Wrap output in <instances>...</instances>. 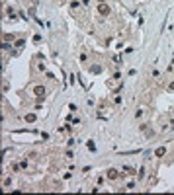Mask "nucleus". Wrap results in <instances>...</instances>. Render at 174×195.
Instances as JSON below:
<instances>
[{"mask_svg": "<svg viewBox=\"0 0 174 195\" xmlns=\"http://www.w3.org/2000/svg\"><path fill=\"white\" fill-rule=\"evenodd\" d=\"M98 12H100L102 16H108V14H110V8H108V4L100 2V6H98Z\"/></svg>", "mask_w": 174, "mask_h": 195, "instance_id": "nucleus-1", "label": "nucleus"}, {"mask_svg": "<svg viewBox=\"0 0 174 195\" xmlns=\"http://www.w3.org/2000/svg\"><path fill=\"white\" fill-rule=\"evenodd\" d=\"M33 92H35V96H37L39 99L45 96V88H43V86H35V88H33Z\"/></svg>", "mask_w": 174, "mask_h": 195, "instance_id": "nucleus-2", "label": "nucleus"}, {"mask_svg": "<svg viewBox=\"0 0 174 195\" xmlns=\"http://www.w3.org/2000/svg\"><path fill=\"white\" fill-rule=\"evenodd\" d=\"M106 176L110 178V179H117V176H119V174H117V170H116V168H110V170H108V174H106Z\"/></svg>", "mask_w": 174, "mask_h": 195, "instance_id": "nucleus-3", "label": "nucleus"}, {"mask_svg": "<svg viewBox=\"0 0 174 195\" xmlns=\"http://www.w3.org/2000/svg\"><path fill=\"white\" fill-rule=\"evenodd\" d=\"M164 154H166V148L164 146H161V148H157V150H155V156H164Z\"/></svg>", "mask_w": 174, "mask_h": 195, "instance_id": "nucleus-4", "label": "nucleus"}, {"mask_svg": "<svg viewBox=\"0 0 174 195\" xmlns=\"http://www.w3.org/2000/svg\"><path fill=\"white\" fill-rule=\"evenodd\" d=\"M35 121V115H33V113H28L26 115V123H33Z\"/></svg>", "mask_w": 174, "mask_h": 195, "instance_id": "nucleus-5", "label": "nucleus"}, {"mask_svg": "<svg viewBox=\"0 0 174 195\" xmlns=\"http://www.w3.org/2000/svg\"><path fill=\"white\" fill-rule=\"evenodd\" d=\"M24 45H26V41H24V39H20V41H16V47H18V49H22Z\"/></svg>", "mask_w": 174, "mask_h": 195, "instance_id": "nucleus-6", "label": "nucleus"}, {"mask_svg": "<svg viewBox=\"0 0 174 195\" xmlns=\"http://www.w3.org/2000/svg\"><path fill=\"white\" fill-rule=\"evenodd\" d=\"M88 148H90V150H94V148H96V144H94L92 141H88Z\"/></svg>", "mask_w": 174, "mask_h": 195, "instance_id": "nucleus-7", "label": "nucleus"}, {"mask_svg": "<svg viewBox=\"0 0 174 195\" xmlns=\"http://www.w3.org/2000/svg\"><path fill=\"white\" fill-rule=\"evenodd\" d=\"M170 90H174V82H172V84H170Z\"/></svg>", "mask_w": 174, "mask_h": 195, "instance_id": "nucleus-8", "label": "nucleus"}, {"mask_svg": "<svg viewBox=\"0 0 174 195\" xmlns=\"http://www.w3.org/2000/svg\"><path fill=\"white\" fill-rule=\"evenodd\" d=\"M98 2H106V0H98Z\"/></svg>", "mask_w": 174, "mask_h": 195, "instance_id": "nucleus-9", "label": "nucleus"}]
</instances>
